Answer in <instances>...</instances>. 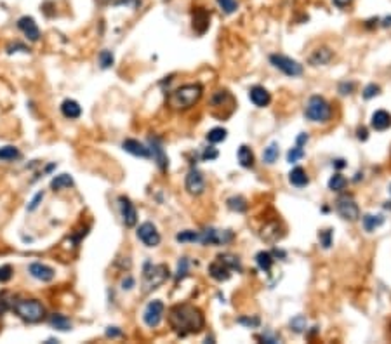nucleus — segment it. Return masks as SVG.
Listing matches in <instances>:
<instances>
[{"label":"nucleus","instance_id":"1","mask_svg":"<svg viewBox=\"0 0 391 344\" xmlns=\"http://www.w3.org/2000/svg\"><path fill=\"white\" fill-rule=\"evenodd\" d=\"M169 325L178 335L185 337L190 334H198L205 327L203 313L193 304H176L169 311Z\"/></svg>","mask_w":391,"mask_h":344},{"label":"nucleus","instance_id":"2","mask_svg":"<svg viewBox=\"0 0 391 344\" xmlns=\"http://www.w3.org/2000/svg\"><path fill=\"white\" fill-rule=\"evenodd\" d=\"M202 85L200 84H186L178 87L169 96V106L174 109H190L200 101L202 97Z\"/></svg>","mask_w":391,"mask_h":344},{"label":"nucleus","instance_id":"3","mask_svg":"<svg viewBox=\"0 0 391 344\" xmlns=\"http://www.w3.org/2000/svg\"><path fill=\"white\" fill-rule=\"evenodd\" d=\"M13 310L19 318L28 323H38L45 318V308L38 299H18L14 301Z\"/></svg>","mask_w":391,"mask_h":344},{"label":"nucleus","instance_id":"4","mask_svg":"<svg viewBox=\"0 0 391 344\" xmlns=\"http://www.w3.org/2000/svg\"><path fill=\"white\" fill-rule=\"evenodd\" d=\"M242 271V264L238 257L232 254H221L216 257V261L209 264V275L217 281H226L232 276V271Z\"/></svg>","mask_w":391,"mask_h":344},{"label":"nucleus","instance_id":"5","mask_svg":"<svg viewBox=\"0 0 391 344\" xmlns=\"http://www.w3.org/2000/svg\"><path fill=\"white\" fill-rule=\"evenodd\" d=\"M171 271L165 264H151L146 263L143 268V287L144 292H150L158 289L167 278H169Z\"/></svg>","mask_w":391,"mask_h":344},{"label":"nucleus","instance_id":"6","mask_svg":"<svg viewBox=\"0 0 391 344\" xmlns=\"http://www.w3.org/2000/svg\"><path fill=\"white\" fill-rule=\"evenodd\" d=\"M332 117L330 104L322 96H311L306 104V119L316 124H325Z\"/></svg>","mask_w":391,"mask_h":344},{"label":"nucleus","instance_id":"7","mask_svg":"<svg viewBox=\"0 0 391 344\" xmlns=\"http://www.w3.org/2000/svg\"><path fill=\"white\" fill-rule=\"evenodd\" d=\"M269 61H271V65L275 68H278L280 72H284L289 77L303 75V65L297 63L296 60H292V58H287L284 54H273V56H269Z\"/></svg>","mask_w":391,"mask_h":344},{"label":"nucleus","instance_id":"8","mask_svg":"<svg viewBox=\"0 0 391 344\" xmlns=\"http://www.w3.org/2000/svg\"><path fill=\"white\" fill-rule=\"evenodd\" d=\"M163 311H165V306L160 299H153L148 303V306L144 308L143 311V322L146 323L150 328H155L160 325L162 322V316H163Z\"/></svg>","mask_w":391,"mask_h":344},{"label":"nucleus","instance_id":"9","mask_svg":"<svg viewBox=\"0 0 391 344\" xmlns=\"http://www.w3.org/2000/svg\"><path fill=\"white\" fill-rule=\"evenodd\" d=\"M233 238L232 232H219V230L214 228H205L203 232H200V242L202 245H222L226 242H230Z\"/></svg>","mask_w":391,"mask_h":344},{"label":"nucleus","instance_id":"10","mask_svg":"<svg viewBox=\"0 0 391 344\" xmlns=\"http://www.w3.org/2000/svg\"><path fill=\"white\" fill-rule=\"evenodd\" d=\"M138 238L146 245V247H156V245L160 244V240H162L156 226L150 221L143 222V224L138 228Z\"/></svg>","mask_w":391,"mask_h":344},{"label":"nucleus","instance_id":"11","mask_svg":"<svg viewBox=\"0 0 391 344\" xmlns=\"http://www.w3.org/2000/svg\"><path fill=\"white\" fill-rule=\"evenodd\" d=\"M336 209H338L339 216H341L343 219H346V221L353 222L360 217V209H358L357 202H355L351 197H341L339 198Z\"/></svg>","mask_w":391,"mask_h":344},{"label":"nucleus","instance_id":"12","mask_svg":"<svg viewBox=\"0 0 391 344\" xmlns=\"http://www.w3.org/2000/svg\"><path fill=\"white\" fill-rule=\"evenodd\" d=\"M185 188L190 195L193 197H198V195L203 193L205 190V179H203V174L198 169H191L190 172L186 174V179H185Z\"/></svg>","mask_w":391,"mask_h":344},{"label":"nucleus","instance_id":"13","mask_svg":"<svg viewBox=\"0 0 391 344\" xmlns=\"http://www.w3.org/2000/svg\"><path fill=\"white\" fill-rule=\"evenodd\" d=\"M119 205H120V214H122V221L127 228H132L138 222V212H136L134 203L129 200L127 197H120L119 198Z\"/></svg>","mask_w":391,"mask_h":344},{"label":"nucleus","instance_id":"14","mask_svg":"<svg viewBox=\"0 0 391 344\" xmlns=\"http://www.w3.org/2000/svg\"><path fill=\"white\" fill-rule=\"evenodd\" d=\"M18 28L25 33V37L30 42H37L40 38V30H38L35 19L30 18V16H23V18L18 19Z\"/></svg>","mask_w":391,"mask_h":344},{"label":"nucleus","instance_id":"15","mask_svg":"<svg viewBox=\"0 0 391 344\" xmlns=\"http://www.w3.org/2000/svg\"><path fill=\"white\" fill-rule=\"evenodd\" d=\"M150 155L153 156V160L156 162V165H158V169L162 172H165L167 167H169V158H167L162 144H160V141L156 138H150Z\"/></svg>","mask_w":391,"mask_h":344},{"label":"nucleus","instance_id":"16","mask_svg":"<svg viewBox=\"0 0 391 344\" xmlns=\"http://www.w3.org/2000/svg\"><path fill=\"white\" fill-rule=\"evenodd\" d=\"M28 271L33 278H37L40 281H50V280H54V276H56V271H54L50 266L42 264V263H31L28 266Z\"/></svg>","mask_w":391,"mask_h":344},{"label":"nucleus","instance_id":"17","mask_svg":"<svg viewBox=\"0 0 391 344\" xmlns=\"http://www.w3.org/2000/svg\"><path fill=\"white\" fill-rule=\"evenodd\" d=\"M122 148L127 153L134 155V156H141V158H150V148H146L143 143L136 139H125L122 143Z\"/></svg>","mask_w":391,"mask_h":344},{"label":"nucleus","instance_id":"18","mask_svg":"<svg viewBox=\"0 0 391 344\" xmlns=\"http://www.w3.org/2000/svg\"><path fill=\"white\" fill-rule=\"evenodd\" d=\"M249 97H250V101H252V103L256 104L257 108L268 106L269 101H271V94L266 91L264 87H261V85H256V87L250 89V91H249Z\"/></svg>","mask_w":391,"mask_h":344},{"label":"nucleus","instance_id":"19","mask_svg":"<svg viewBox=\"0 0 391 344\" xmlns=\"http://www.w3.org/2000/svg\"><path fill=\"white\" fill-rule=\"evenodd\" d=\"M209 19H210V14L203 7H197L193 11V30L200 35L205 33V30L209 28Z\"/></svg>","mask_w":391,"mask_h":344},{"label":"nucleus","instance_id":"20","mask_svg":"<svg viewBox=\"0 0 391 344\" xmlns=\"http://www.w3.org/2000/svg\"><path fill=\"white\" fill-rule=\"evenodd\" d=\"M61 113H63V117H66V119H70V120L78 119V117L82 115V106L75 99H65L61 103Z\"/></svg>","mask_w":391,"mask_h":344},{"label":"nucleus","instance_id":"21","mask_svg":"<svg viewBox=\"0 0 391 344\" xmlns=\"http://www.w3.org/2000/svg\"><path fill=\"white\" fill-rule=\"evenodd\" d=\"M372 127L375 131H386V129L391 125V115L384 109H377V111L372 115V120H370Z\"/></svg>","mask_w":391,"mask_h":344},{"label":"nucleus","instance_id":"22","mask_svg":"<svg viewBox=\"0 0 391 344\" xmlns=\"http://www.w3.org/2000/svg\"><path fill=\"white\" fill-rule=\"evenodd\" d=\"M332 50L327 49V47H322V49H316L315 52L310 56V63L313 66H320V65H327L332 60Z\"/></svg>","mask_w":391,"mask_h":344},{"label":"nucleus","instance_id":"23","mask_svg":"<svg viewBox=\"0 0 391 344\" xmlns=\"http://www.w3.org/2000/svg\"><path fill=\"white\" fill-rule=\"evenodd\" d=\"M49 323H50V327L56 328V330H61V332L72 330V322H70V318H66V316L61 315V313H54V315H50Z\"/></svg>","mask_w":391,"mask_h":344},{"label":"nucleus","instance_id":"24","mask_svg":"<svg viewBox=\"0 0 391 344\" xmlns=\"http://www.w3.org/2000/svg\"><path fill=\"white\" fill-rule=\"evenodd\" d=\"M75 183H73V178L70 174H60L56 178H52L50 181V190L54 191H61V190H66V188H72Z\"/></svg>","mask_w":391,"mask_h":344},{"label":"nucleus","instance_id":"25","mask_svg":"<svg viewBox=\"0 0 391 344\" xmlns=\"http://www.w3.org/2000/svg\"><path fill=\"white\" fill-rule=\"evenodd\" d=\"M289 181L297 188H303L310 183V179H308L306 170H304L303 167H296V169H292L291 174H289Z\"/></svg>","mask_w":391,"mask_h":344},{"label":"nucleus","instance_id":"26","mask_svg":"<svg viewBox=\"0 0 391 344\" xmlns=\"http://www.w3.org/2000/svg\"><path fill=\"white\" fill-rule=\"evenodd\" d=\"M238 162H240V165L245 167V169H250V167L254 165V153L249 146H245V144H242V146L238 148Z\"/></svg>","mask_w":391,"mask_h":344},{"label":"nucleus","instance_id":"27","mask_svg":"<svg viewBox=\"0 0 391 344\" xmlns=\"http://www.w3.org/2000/svg\"><path fill=\"white\" fill-rule=\"evenodd\" d=\"M256 263L264 273H269L271 271V266H273V256L269 252L261 250V252H257V256H256Z\"/></svg>","mask_w":391,"mask_h":344},{"label":"nucleus","instance_id":"28","mask_svg":"<svg viewBox=\"0 0 391 344\" xmlns=\"http://www.w3.org/2000/svg\"><path fill=\"white\" fill-rule=\"evenodd\" d=\"M21 153L16 146H2L0 148V160L2 162H13V160H18Z\"/></svg>","mask_w":391,"mask_h":344},{"label":"nucleus","instance_id":"29","mask_svg":"<svg viewBox=\"0 0 391 344\" xmlns=\"http://www.w3.org/2000/svg\"><path fill=\"white\" fill-rule=\"evenodd\" d=\"M384 222V217L382 216H374V214H367L365 217H363V228L367 230V232H374L375 228H379V226Z\"/></svg>","mask_w":391,"mask_h":344},{"label":"nucleus","instance_id":"30","mask_svg":"<svg viewBox=\"0 0 391 344\" xmlns=\"http://www.w3.org/2000/svg\"><path fill=\"white\" fill-rule=\"evenodd\" d=\"M226 136H228L226 129L214 127V129H210V131L207 132V141H209V143H212V144H216V143H221V141H225Z\"/></svg>","mask_w":391,"mask_h":344},{"label":"nucleus","instance_id":"31","mask_svg":"<svg viewBox=\"0 0 391 344\" xmlns=\"http://www.w3.org/2000/svg\"><path fill=\"white\" fill-rule=\"evenodd\" d=\"M278 155H280V150H278V143H271L268 148L264 150L263 153V160L266 163H275L278 160Z\"/></svg>","mask_w":391,"mask_h":344},{"label":"nucleus","instance_id":"32","mask_svg":"<svg viewBox=\"0 0 391 344\" xmlns=\"http://www.w3.org/2000/svg\"><path fill=\"white\" fill-rule=\"evenodd\" d=\"M346 185H348V181L343 174H334L330 179H328V190H332V191H343L344 188H346Z\"/></svg>","mask_w":391,"mask_h":344},{"label":"nucleus","instance_id":"33","mask_svg":"<svg viewBox=\"0 0 391 344\" xmlns=\"http://www.w3.org/2000/svg\"><path fill=\"white\" fill-rule=\"evenodd\" d=\"M228 207L235 212H245L247 210V202L244 197H232L228 200Z\"/></svg>","mask_w":391,"mask_h":344},{"label":"nucleus","instance_id":"34","mask_svg":"<svg viewBox=\"0 0 391 344\" xmlns=\"http://www.w3.org/2000/svg\"><path fill=\"white\" fill-rule=\"evenodd\" d=\"M200 238V232H191V230H186V232H181L176 235V240L181 242V244H186V242H198Z\"/></svg>","mask_w":391,"mask_h":344},{"label":"nucleus","instance_id":"35","mask_svg":"<svg viewBox=\"0 0 391 344\" xmlns=\"http://www.w3.org/2000/svg\"><path fill=\"white\" fill-rule=\"evenodd\" d=\"M303 156H304L303 146L296 144L294 148H291V150H289V153H287V162H289V163H296V162H299V160L303 158Z\"/></svg>","mask_w":391,"mask_h":344},{"label":"nucleus","instance_id":"36","mask_svg":"<svg viewBox=\"0 0 391 344\" xmlns=\"http://www.w3.org/2000/svg\"><path fill=\"white\" fill-rule=\"evenodd\" d=\"M113 61H115V58H113L111 50L104 49V50H101V52H99V65H101V68H103V70L109 68V66L113 65Z\"/></svg>","mask_w":391,"mask_h":344},{"label":"nucleus","instance_id":"37","mask_svg":"<svg viewBox=\"0 0 391 344\" xmlns=\"http://www.w3.org/2000/svg\"><path fill=\"white\" fill-rule=\"evenodd\" d=\"M217 6L221 7L222 13L226 14H233L238 9V2L237 0H217Z\"/></svg>","mask_w":391,"mask_h":344},{"label":"nucleus","instance_id":"38","mask_svg":"<svg viewBox=\"0 0 391 344\" xmlns=\"http://www.w3.org/2000/svg\"><path fill=\"white\" fill-rule=\"evenodd\" d=\"M291 328L294 332H297V334L304 332V328H306V318H304L303 315H297L296 318L291 320Z\"/></svg>","mask_w":391,"mask_h":344},{"label":"nucleus","instance_id":"39","mask_svg":"<svg viewBox=\"0 0 391 344\" xmlns=\"http://www.w3.org/2000/svg\"><path fill=\"white\" fill-rule=\"evenodd\" d=\"M13 266L9 264H4L0 266V283H6V281H9L11 278H13Z\"/></svg>","mask_w":391,"mask_h":344},{"label":"nucleus","instance_id":"40","mask_svg":"<svg viewBox=\"0 0 391 344\" xmlns=\"http://www.w3.org/2000/svg\"><path fill=\"white\" fill-rule=\"evenodd\" d=\"M188 275V257H181L178 264V275H176V280H183Z\"/></svg>","mask_w":391,"mask_h":344},{"label":"nucleus","instance_id":"41","mask_svg":"<svg viewBox=\"0 0 391 344\" xmlns=\"http://www.w3.org/2000/svg\"><path fill=\"white\" fill-rule=\"evenodd\" d=\"M379 91H381V89H379V85L369 84L365 89H363V97H365V99H372L374 96H377Z\"/></svg>","mask_w":391,"mask_h":344},{"label":"nucleus","instance_id":"42","mask_svg":"<svg viewBox=\"0 0 391 344\" xmlns=\"http://www.w3.org/2000/svg\"><path fill=\"white\" fill-rule=\"evenodd\" d=\"M320 242H322V245L325 249H328L332 245V230H325V232H320L318 235Z\"/></svg>","mask_w":391,"mask_h":344},{"label":"nucleus","instance_id":"43","mask_svg":"<svg viewBox=\"0 0 391 344\" xmlns=\"http://www.w3.org/2000/svg\"><path fill=\"white\" fill-rule=\"evenodd\" d=\"M217 156H219V151L214 146H207L205 150H203V153H202V158L205 160V162H207V160H209V162H210V160H216Z\"/></svg>","mask_w":391,"mask_h":344},{"label":"nucleus","instance_id":"44","mask_svg":"<svg viewBox=\"0 0 391 344\" xmlns=\"http://www.w3.org/2000/svg\"><path fill=\"white\" fill-rule=\"evenodd\" d=\"M42 200H44V191H38V193L33 197V200L30 202V205H28V210H30V212H31V210L37 209V207L40 205V202H42Z\"/></svg>","mask_w":391,"mask_h":344},{"label":"nucleus","instance_id":"45","mask_svg":"<svg viewBox=\"0 0 391 344\" xmlns=\"http://www.w3.org/2000/svg\"><path fill=\"white\" fill-rule=\"evenodd\" d=\"M238 323H244V325H247V327H256V325H259V318H238Z\"/></svg>","mask_w":391,"mask_h":344},{"label":"nucleus","instance_id":"46","mask_svg":"<svg viewBox=\"0 0 391 344\" xmlns=\"http://www.w3.org/2000/svg\"><path fill=\"white\" fill-rule=\"evenodd\" d=\"M106 335L108 337H119V335H122V330L119 327H108Z\"/></svg>","mask_w":391,"mask_h":344},{"label":"nucleus","instance_id":"47","mask_svg":"<svg viewBox=\"0 0 391 344\" xmlns=\"http://www.w3.org/2000/svg\"><path fill=\"white\" fill-rule=\"evenodd\" d=\"M115 6H139V0H115Z\"/></svg>","mask_w":391,"mask_h":344},{"label":"nucleus","instance_id":"48","mask_svg":"<svg viewBox=\"0 0 391 344\" xmlns=\"http://www.w3.org/2000/svg\"><path fill=\"white\" fill-rule=\"evenodd\" d=\"M132 287H134V280H132L131 276L124 278V281H122V289H124V291H131Z\"/></svg>","mask_w":391,"mask_h":344},{"label":"nucleus","instance_id":"49","mask_svg":"<svg viewBox=\"0 0 391 344\" xmlns=\"http://www.w3.org/2000/svg\"><path fill=\"white\" fill-rule=\"evenodd\" d=\"M332 2H334L336 7H339V9H344V7L350 6V4L353 2V0H332Z\"/></svg>","mask_w":391,"mask_h":344},{"label":"nucleus","instance_id":"50","mask_svg":"<svg viewBox=\"0 0 391 344\" xmlns=\"http://www.w3.org/2000/svg\"><path fill=\"white\" fill-rule=\"evenodd\" d=\"M355 89L353 84H341V87H339V91H341L343 94H351V91Z\"/></svg>","mask_w":391,"mask_h":344},{"label":"nucleus","instance_id":"51","mask_svg":"<svg viewBox=\"0 0 391 344\" xmlns=\"http://www.w3.org/2000/svg\"><path fill=\"white\" fill-rule=\"evenodd\" d=\"M7 301L6 299H0V322H2V316L6 315V311H7Z\"/></svg>","mask_w":391,"mask_h":344},{"label":"nucleus","instance_id":"52","mask_svg":"<svg viewBox=\"0 0 391 344\" xmlns=\"http://www.w3.org/2000/svg\"><path fill=\"white\" fill-rule=\"evenodd\" d=\"M306 141H308V134H299V136H297V144H299V146H303Z\"/></svg>","mask_w":391,"mask_h":344},{"label":"nucleus","instance_id":"53","mask_svg":"<svg viewBox=\"0 0 391 344\" xmlns=\"http://www.w3.org/2000/svg\"><path fill=\"white\" fill-rule=\"evenodd\" d=\"M358 139H363L365 141L367 139V129H358Z\"/></svg>","mask_w":391,"mask_h":344},{"label":"nucleus","instance_id":"54","mask_svg":"<svg viewBox=\"0 0 391 344\" xmlns=\"http://www.w3.org/2000/svg\"><path fill=\"white\" fill-rule=\"evenodd\" d=\"M334 165L338 167V169H343V167H346V163H344V160L339 158V160H336V162H334Z\"/></svg>","mask_w":391,"mask_h":344},{"label":"nucleus","instance_id":"55","mask_svg":"<svg viewBox=\"0 0 391 344\" xmlns=\"http://www.w3.org/2000/svg\"><path fill=\"white\" fill-rule=\"evenodd\" d=\"M382 26H391V18H386L384 23H382Z\"/></svg>","mask_w":391,"mask_h":344},{"label":"nucleus","instance_id":"56","mask_svg":"<svg viewBox=\"0 0 391 344\" xmlns=\"http://www.w3.org/2000/svg\"><path fill=\"white\" fill-rule=\"evenodd\" d=\"M389 193H391V186H389Z\"/></svg>","mask_w":391,"mask_h":344}]
</instances>
